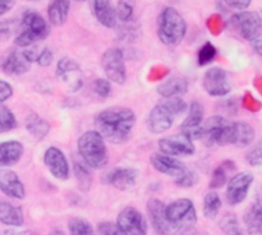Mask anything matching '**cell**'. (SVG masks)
<instances>
[{"label":"cell","mask_w":262,"mask_h":235,"mask_svg":"<svg viewBox=\"0 0 262 235\" xmlns=\"http://www.w3.org/2000/svg\"><path fill=\"white\" fill-rule=\"evenodd\" d=\"M202 85L210 97H225L231 92V81L228 72L220 67H211L203 76Z\"/></svg>","instance_id":"8fae6325"},{"label":"cell","mask_w":262,"mask_h":235,"mask_svg":"<svg viewBox=\"0 0 262 235\" xmlns=\"http://www.w3.org/2000/svg\"><path fill=\"white\" fill-rule=\"evenodd\" d=\"M243 105H244V108L252 111V112H256V111H258L259 108H261V103H259L258 100L254 99V98L252 97L249 93H246V95H244Z\"/></svg>","instance_id":"681fc988"},{"label":"cell","mask_w":262,"mask_h":235,"mask_svg":"<svg viewBox=\"0 0 262 235\" xmlns=\"http://www.w3.org/2000/svg\"><path fill=\"white\" fill-rule=\"evenodd\" d=\"M172 123L173 116L162 104H158L149 112L147 127L153 134H163L170 130Z\"/></svg>","instance_id":"44dd1931"},{"label":"cell","mask_w":262,"mask_h":235,"mask_svg":"<svg viewBox=\"0 0 262 235\" xmlns=\"http://www.w3.org/2000/svg\"><path fill=\"white\" fill-rule=\"evenodd\" d=\"M186 34V22L172 7L163 9L158 16V39L166 47H176L184 40Z\"/></svg>","instance_id":"3957f363"},{"label":"cell","mask_w":262,"mask_h":235,"mask_svg":"<svg viewBox=\"0 0 262 235\" xmlns=\"http://www.w3.org/2000/svg\"><path fill=\"white\" fill-rule=\"evenodd\" d=\"M139 32H140L139 25L135 24L134 19H133V21L125 22V24L121 25V27L117 31V35L120 40H123V41L126 42H131L137 39Z\"/></svg>","instance_id":"74e56055"},{"label":"cell","mask_w":262,"mask_h":235,"mask_svg":"<svg viewBox=\"0 0 262 235\" xmlns=\"http://www.w3.org/2000/svg\"><path fill=\"white\" fill-rule=\"evenodd\" d=\"M77 148L85 165L94 170H102L108 165V149L105 139L98 130L85 131L77 141Z\"/></svg>","instance_id":"7a4b0ae2"},{"label":"cell","mask_w":262,"mask_h":235,"mask_svg":"<svg viewBox=\"0 0 262 235\" xmlns=\"http://www.w3.org/2000/svg\"><path fill=\"white\" fill-rule=\"evenodd\" d=\"M150 163H152L153 168L158 173L163 174V175L171 176V178H176L180 174H183L186 170V166L183 162L176 158V157L168 156V154L157 153L153 154L150 157Z\"/></svg>","instance_id":"ac0fdd59"},{"label":"cell","mask_w":262,"mask_h":235,"mask_svg":"<svg viewBox=\"0 0 262 235\" xmlns=\"http://www.w3.org/2000/svg\"><path fill=\"white\" fill-rule=\"evenodd\" d=\"M75 2H79V3H82V2H86V0H75Z\"/></svg>","instance_id":"9f6ffc18"},{"label":"cell","mask_w":262,"mask_h":235,"mask_svg":"<svg viewBox=\"0 0 262 235\" xmlns=\"http://www.w3.org/2000/svg\"><path fill=\"white\" fill-rule=\"evenodd\" d=\"M254 135H256V131L248 122H244V121L231 122L229 144L236 146V148H246L253 143Z\"/></svg>","instance_id":"603a6c76"},{"label":"cell","mask_w":262,"mask_h":235,"mask_svg":"<svg viewBox=\"0 0 262 235\" xmlns=\"http://www.w3.org/2000/svg\"><path fill=\"white\" fill-rule=\"evenodd\" d=\"M93 92L98 95L99 98H108L112 92V87H111V81L108 78H97L93 81Z\"/></svg>","instance_id":"b9f144b4"},{"label":"cell","mask_w":262,"mask_h":235,"mask_svg":"<svg viewBox=\"0 0 262 235\" xmlns=\"http://www.w3.org/2000/svg\"><path fill=\"white\" fill-rule=\"evenodd\" d=\"M188 89L189 84L186 81V78L181 77V76H173V77L168 78L162 84L158 85L157 92L162 98H171L186 94Z\"/></svg>","instance_id":"d4e9b609"},{"label":"cell","mask_w":262,"mask_h":235,"mask_svg":"<svg viewBox=\"0 0 262 235\" xmlns=\"http://www.w3.org/2000/svg\"><path fill=\"white\" fill-rule=\"evenodd\" d=\"M254 85H256L257 90H258V92L262 94V77L257 78L256 81H254Z\"/></svg>","instance_id":"11a10c76"},{"label":"cell","mask_w":262,"mask_h":235,"mask_svg":"<svg viewBox=\"0 0 262 235\" xmlns=\"http://www.w3.org/2000/svg\"><path fill=\"white\" fill-rule=\"evenodd\" d=\"M224 3L235 11H246L251 6L252 0H224Z\"/></svg>","instance_id":"c3c4849f"},{"label":"cell","mask_w":262,"mask_h":235,"mask_svg":"<svg viewBox=\"0 0 262 235\" xmlns=\"http://www.w3.org/2000/svg\"><path fill=\"white\" fill-rule=\"evenodd\" d=\"M94 123L105 141L122 144L130 138L137 123V116L131 108L116 105L100 111L95 116Z\"/></svg>","instance_id":"6da1fadb"},{"label":"cell","mask_w":262,"mask_h":235,"mask_svg":"<svg viewBox=\"0 0 262 235\" xmlns=\"http://www.w3.org/2000/svg\"><path fill=\"white\" fill-rule=\"evenodd\" d=\"M219 227L225 234H242L241 225L234 213H225L219 222Z\"/></svg>","instance_id":"d590c367"},{"label":"cell","mask_w":262,"mask_h":235,"mask_svg":"<svg viewBox=\"0 0 262 235\" xmlns=\"http://www.w3.org/2000/svg\"><path fill=\"white\" fill-rule=\"evenodd\" d=\"M188 110L189 115L181 123V131H183L184 135L190 138L191 140H201V138H202L201 130H202L205 110L200 102H193Z\"/></svg>","instance_id":"9a60e30c"},{"label":"cell","mask_w":262,"mask_h":235,"mask_svg":"<svg viewBox=\"0 0 262 235\" xmlns=\"http://www.w3.org/2000/svg\"><path fill=\"white\" fill-rule=\"evenodd\" d=\"M74 174H75V178H76L77 184H79V188L81 189L82 191H88L90 188H92L93 179L86 165L80 162H75Z\"/></svg>","instance_id":"1f68e13d"},{"label":"cell","mask_w":262,"mask_h":235,"mask_svg":"<svg viewBox=\"0 0 262 235\" xmlns=\"http://www.w3.org/2000/svg\"><path fill=\"white\" fill-rule=\"evenodd\" d=\"M251 45L254 49V52H256L259 57H262V34H259L256 39L252 40Z\"/></svg>","instance_id":"816d5d0a"},{"label":"cell","mask_w":262,"mask_h":235,"mask_svg":"<svg viewBox=\"0 0 262 235\" xmlns=\"http://www.w3.org/2000/svg\"><path fill=\"white\" fill-rule=\"evenodd\" d=\"M69 230L75 235H89L93 234V226L88 220L82 217L74 216L69 220Z\"/></svg>","instance_id":"e575fe53"},{"label":"cell","mask_w":262,"mask_h":235,"mask_svg":"<svg viewBox=\"0 0 262 235\" xmlns=\"http://www.w3.org/2000/svg\"><path fill=\"white\" fill-rule=\"evenodd\" d=\"M207 27L212 35H216V36H217V35H220L221 31H223V29H224V21H223V18H221L220 14H217V13L212 14V16L208 18Z\"/></svg>","instance_id":"7bdbcfd3"},{"label":"cell","mask_w":262,"mask_h":235,"mask_svg":"<svg viewBox=\"0 0 262 235\" xmlns=\"http://www.w3.org/2000/svg\"><path fill=\"white\" fill-rule=\"evenodd\" d=\"M25 126H26V130L31 134L32 138H35L36 140H42L50 131L49 122L40 117L37 113H30L25 121Z\"/></svg>","instance_id":"83f0119b"},{"label":"cell","mask_w":262,"mask_h":235,"mask_svg":"<svg viewBox=\"0 0 262 235\" xmlns=\"http://www.w3.org/2000/svg\"><path fill=\"white\" fill-rule=\"evenodd\" d=\"M18 126L14 113L7 105L0 103V133H8Z\"/></svg>","instance_id":"d6a6232c"},{"label":"cell","mask_w":262,"mask_h":235,"mask_svg":"<svg viewBox=\"0 0 262 235\" xmlns=\"http://www.w3.org/2000/svg\"><path fill=\"white\" fill-rule=\"evenodd\" d=\"M14 7V0H0V17L8 13Z\"/></svg>","instance_id":"f907efd6"},{"label":"cell","mask_w":262,"mask_h":235,"mask_svg":"<svg viewBox=\"0 0 262 235\" xmlns=\"http://www.w3.org/2000/svg\"><path fill=\"white\" fill-rule=\"evenodd\" d=\"M116 16L121 24L133 21V17H134L133 0H118L117 6H116Z\"/></svg>","instance_id":"836d02e7"},{"label":"cell","mask_w":262,"mask_h":235,"mask_svg":"<svg viewBox=\"0 0 262 235\" xmlns=\"http://www.w3.org/2000/svg\"><path fill=\"white\" fill-rule=\"evenodd\" d=\"M243 221L249 234H262V211L254 203L244 212Z\"/></svg>","instance_id":"f546056e"},{"label":"cell","mask_w":262,"mask_h":235,"mask_svg":"<svg viewBox=\"0 0 262 235\" xmlns=\"http://www.w3.org/2000/svg\"><path fill=\"white\" fill-rule=\"evenodd\" d=\"M93 14L102 26L107 29H115L117 26L116 7L112 0H93Z\"/></svg>","instance_id":"7402d4cb"},{"label":"cell","mask_w":262,"mask_h":235,"mask_svg":"<svg viewBox=\"0 0 262 235\" xmlns=\"http://www.w3.org/2000/svg\"><path fill=\"white\" fill-rule=\"evenodd\" d=\"M49 34V25L41 14L35 11H26L22 14V30L14 39V44L19 48H29L36 41L47 39Z\"/></svg>","instance_id":"277c9868"},{"label":"cell","mask_w":262,"mask_h":235,"mask_svg":"<svg viewBox=\"0 0 262 235\" xmlns=\"http://www.w3.org/2000/svg\"><path fill=\"white\" fill-rule=\"evenodd\" d=\"M166 216L171 227L179 231H189L198 221L194 203L188 198H180L173 201L166 207Z\"/></svg>","instance_id":"5b68a950"},{"label":"cell","mask_w":262,"mask_h":235,"mask_svg":"<svg viewBox=\"0 0 262 235\" xmlns=\"http://www.w3.org/2000/svg\"><path fill=\"white\" fill-rule=\"evenodd\" d=\"M158 148L161 153L168 154L172 157H189L194 154L195 146L193 140L184 134H176V135L165 136L158 140Z\"/></svg>","instance_id":"4fadbf2b"},{"label":"cell","mask_w":262,"mask_h":235,"mask_svg":"<svg viewBox=\"0 0 262 235\" xmlns=\"http://www.w3.org/2000/svg\"><path fill=\"white\" fill-rule=\"evenodd\" d=\"M9 32H11V29H9L8 24H7V22L0 21V40L8 37Z\"/></svg>","instance_id":"f5cc1de1"},{"label":"cell","mask_w":262,"mask_h":235,"mask_svg":"<svg viewBox=\"0 0 262 235\" xmlns=\"http://www.w3.org/2000/svg\"><path fill=\"white\" fill-rule=\"evenodd\" d=\"M53 60H54V54H53V52L49 48L45 47L42 49H40L39 55L36 58L37 65H40L41 67H48V66L52 65Z\"/></svg>","instance_id":"ee69618b"},{"label":"cell","mask_w":262,"mask_h":235,"mask_svg":"<svg viewBox=\"0 0 262 235\" xmlns=\"http://www.w3.org/2000/svg\"><path fill=\"white\" fill-rule=\"evenodd\" d=\"M254 204H256V206L258 207V208L262 211V188L258 189V191H257V196H256V201H254Z\"/></svg>","instance_id":"db71d44e"},{"label":"cell","mask_w":262,"mask_h":235,"mask_svg":"<svg viewBox=\"0 0 262 235\" xmlns=\"http://www.w3.org/2000/svg\"><path fill=\"white\" fill-rule=\"evenodd\" d=\"M230 24L233 29L249 42L256 39L262 31V16L254 11L246 9L238 12L231 17Z\"/></svg>","instance_id":"ba28073f"},{"label":"cell","mask_w":262,"mask_h":235,"mask_svg":"<svg viewBox=\"0 0 262 235\" xmlns=\"http://www.w3.org/2000/svg\"><path fill=\"white\" fill-rule=\"evenodd\" d=\"M231 122H229L224 116H212L203 121L202 123V138L207 145H229L230 141Z\"/></svg>","instance_id":"8992f818"},{"label":"cell","mask_w":262,"mask_h":235,"mask_svg":"<svg viewBox=\"0 0 262 235\" xmlns=\"http://www.w3.org/2000/svg\"><path fill=\"white\" fill-rule=\"evenodd\" d=\"M0 191L14 199H24L26 189L16 173L11 170H0Z\"/></svg>","instance_id":"ffe728a7"},{"label":"cell","mask_w":262,"mask_h":235,"mask_svg":"<svg viewBox=\"0 0 262 235\" xmlns=\"http://www.w3.org/2000/svg\"><path fill=\"white\" fill-rule=\"evenodd\" d=\"M116 225H117L121 234L142 235L147 234L148 231L147 219L143 216L142 212L131 206L121 209L117 220H116Z\"/></svg>","instance_id":"30bf717a"},{"label":"cell","mask_w":262,"mask_h":235,"mask_svg":"<svg viewBox=\"0 0 262 235\" xmlns=\"http://www.w3.org/2000/svg\"><path fill=\"white\" fill-rule=\"evenodd\" d=\"M147 212L152 227L158 234H167L171 230V225L166 216V206L157 198H150L147 203Z\"/></svg>","instance_id":"2e32d148"},{"label":"cell","mask_w":262,"mask_h":235,"mask_svg":"<svg viewBox=\"0 0 262 235\" xmlns=\"http://www.w3.org/2000/svg\"><path fill=\"white\" fill-rule=\"evenodd\" d=\"M31 67V63L25 58L24 53L17 52V50H9L2 58L0 68L6 75L18 76L24 75Z\"/></svg>","instance_id":"d6986e66"},{"label":"cell","mask_w":262,"mask_h":235,"mask_svg":"<svg viewBox=\"0 0 262 235\" xmlns=\"http://www.w3.org/2000/svg\"><path fill=\"white\" fill-rule=\"evenodd\" d=\"M98 232H99V234H105V235L121 234L120 230H118V227H117V225L113 224V222H110V221L100 222V224L98 225Z\"/></svg>","instance_id":"bcb514c9"},{"label":"cell","mask_w":262,"mask_h":235,"mask_svg":"<svg viewBox=\"0 0 262 235\" xmlns=\"http://www.w3.org/2000/svg\"><path fill=\"white\" fill-rule=\"evenodd\" d=\"M71 0H49L48 18L53 26H62L69 18Z\"/></svg>","instance_id":"484cf974"},{"label":"cell","mask_w":262,"mask_h":235,"mask_svg":"<svg viewBox=\"0 0 262 235\" xmlns=\"http://www.w3.org/2000/svg\"><path fill=\"white\" fill-rule=\"evenodd\" d=\"M246 161L252 167L262 166V140L254 144L246 154Z\"/></svg>","instance_id":"ab89813d"},{"label":"cell","mask_w":262,"mask_h":235,"mask_svg":"<svg viewBox=\"0 0 262 235\" xmlns=\"http://www.w3.org/2000/svg\"><path fill=\"white\" fill-rule=\"evenodd\" d=\"M55 75L63 85L67 87V89L71 93L79 92L84 85V78L80 65L75 59L70 57H64L59 59L55 67Z\"/></svg>","instance_id":"9c48e42d"},{"label":"cell","mask_w":262,"mask_h":235,"mask_svg":"<svg viewBox=\"0 0 262 235\" xmlns=\"http://www.w3.org/2000/svg\"><path fill=\"white\" fill-rule=\"evenodd\" d=\"M139 176V171L133 167L115 168L107 175V183L117 190L126 191L135 186Z\"/></svg>","instance_id":"e0dca14e"},{"label":"cell","mask_w":262,"mask_h":235,"mask_svg":"<svg viewBox=\"0 0 262 235\" xmlns=\"http://www.w3.org/2000/svg\"><path fill=\"white\" fill-rule=\"evenodd\" d=\"M167 73H170V70H168L167 67L157 65L155 66V67H152L149 76H148V80H149V81H161L163 77L167 76Z\"/></svg>","instance_id":"f6af8a7d"},{"label":"cell","mask_w":262,"mask_h":235,"mask_svg":"<svg viewBox=\"0 0 262 235\" xmlns=\"http://www.w3.org/2000/svg\"><path fill=\"white\" fill-rule=\"evenodd\" d=\"M196 181H198V178H196L195 173H193L189 168H186L183 174H180V175L175 178V184L179 188H191V186L195 185Z\"/></svg>","instance_id":"60d3db41"},{"label":"cell","mask_w":262,"mask_h":235,"mask_svg":"<svg viewBox=\"0 0 262 235\" xmlns=\"http://www.w3.org/2000/svg\"><path fill=\"white\" fill-rule=\"evenodd\" d=\"M12 95H13V88L11 87V84L0 78V103L7 102L9 98H12Z\"/></svg>","instance_id":"7dc6e473"},{"label":"cell","mask_w":262,"mask_h":235,"mask_svg":"<svg viewBox=\"0 0 262 235\" xmlns=\"http://www.w3.org/2000/svg\"><path fill=\"white\" fill-rule=\"evenodd\" d=\"M223 202H221L220 196L216 191H208L203 199V215L206 219L213 220L217 217L220 212Z\"/></svg>","instance_id":"4dcf8cb0"},{"label":"cell","mask_w":262,"mask_h":235,"mask_svg":"<svg viewBox=\"0 0 262 235\" xmlns=\"http://www.w3.org/2000/svg\"><path fill=\"white\" fill-rule=\"evenodd\" d=\"M44 163L52 176L58 180H67L70 178V163L64 153L57 146H49L44 153Z\"/></svg>","instance_id":"5bb4252c"},{"label":"cell","mask_w":262,"mask_h":235,"mask_svg":"<svg viewBox=\"0 0 262 235\" xmlns=\"http://www.w3.org/2000/svg\"><path fill=\"white\" fill-rule=\"evenodd\" d=\"M160 104H162L172 116L183 115V113H185L188 111V104L180 97L165 98Z\"/></svg>","instance_id":"8d00e7d4"},{"label":"cell","mask_w":262,"mask_h":235,"mask_svg":"<svg viewBox=\"0 0 262 235\" xmlns=\"http://www.w3.org/2000/svg\"><path fill=\"white\" fill-rule=\"evenodd\" d=\"M0 222L7 226H22L25 222L24 211L21 207L7 201H0Z\"/></svg>","instance_id":"4316f807"},{"label":"cell","mask_w":262,"mask_h":235,"mask_svg":"<svg viewBox=\"0 0 262 235\" xmlns=\"http://www.w3.org/2000/svg\"><path fill=\"white\" fill-rule=\"evenodd\" d=\"M24 152V145L19 141H0V168L17 165L21 161Z\"/></svg>","instance_id":"cb8c5ba5"},{"label":"cell","mask_w":262,"mask_h":235,"mask_svg":"<svg viewBox=\"0 0 262 235\" xmlns=\"http://www.w3.org/2000/svg\"><path fill=\"white\" fill-rule=\"evenodd\" d=\"M27 2H41V0H27Z\"/></svg>","instance_id":"6f0895ef"},{"label":"cell","mask_w":262,"mask_h":235,"mask_svg":"<svg viewBox=\"0 0 262 235\" xmlns=\"http://www.w3.org/2000/svg\"><path fill=\"white\" fill-rule=\"evenodd\" d=\"M254 181V176L251 173L235 174L226 185V202L230 206H238L246 201L249 193L252 184Z\"/></svg>","instance_id":"7c38bea8"},{"label":"cell","mask_w":262,"mask_h":235,"mask_svg":"<svg viewBox=\"0 0 262 235\" xmlns=\"http://www.w3.org/2000/svg\"><path fill=\"white\" fill-rule=\"evenodd\" d=\"M236 168V165L234 161H224L221 165H219L217 167L213 170L212 176H211L210 180V189H220L228 183L229 174L234 173Z\"/></svg>","instance_id":"f1b7e54d"},{"label":"cell","mask_w":262,"mask_h":235,"mask_svg":"<svg viewBox=\"0 0 262 235\" xmlns=\"http://www.w3.org/2000/svg\"><path fill=\"white\" fill-rule=\"evenodd\" d=\"M100 66L111 82L118 85L125 84L127 73H126L125 55L122 50L118 48H108L100 58Z\"/></svg>","instance_id":"52a82bcc"},{"label":"cell","mask_w":262,"mask_h":235,"mask_svg":"<svg viewBox=\"0 0 262 235\" xmlns=\"http://www.w3.org/2000/svg\"><path fill=\"white\" fill-rule=\"evenodd\" d=\"M216 55H217V49H216L215 45L210 41L205 42V44L201 47V49L198 50V65H200L201 67L207 66L208 63L215 60Z\"/></svg>","instance_id":"f35d334b"}]
</instances>
